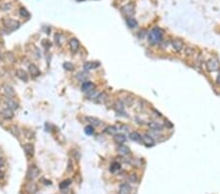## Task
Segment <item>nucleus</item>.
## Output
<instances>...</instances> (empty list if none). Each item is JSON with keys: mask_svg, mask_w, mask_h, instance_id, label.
<instances>
[{"mask_svg": "<svg viewBox=\"0 0 220 194\" xmlns=\"http://www.w3.org/2000/svg\"><path fill=\"white\" fill-rule=\"evenodd\" d=\"M163 37V31L160 27H155L153 29L148 35L149 42L151 44H158L162 40Z\"/></svg>", "mask_w": 220, "mask_h": 194, "instance_id": "1", "label": "nucleus"}, {"mask_svg": "<svg viewBox=\"0 0 220 194\" xmlns=\"http://www.w3.org/2000/svg\"><path fill=\"white\" fill-rule=\"evenodd\" d=\"M39 176V170L36 166H30L27 172V178L29 181H34L37 177Z\"/></svg>", "mask_w": 220, "mask_h": 194, "instance_id": "2", "label": "nucleus"}, {"mask_svg": "<svg viewBox=\"0 0 220 194\" xmlns=\"http://www.w3.org/2000/svg\"><path fill=\"white\" fill-rule=\"evenodd\" d=\"M207 69L208 72H215L219 69V61L217 59H209L207 62Z\"/></svg>", "mask_w": 220, "mask_h": 194, "instance_id": "3", "label": "nucleus"}, {"mask_svg": "<svg viewBox=\"0 0 220 194\" xmlns=\"http://www.w3.org/2000/svg\"><path fill=\"white\" fill-rule=\"evenodd\" d=\"M3 23H4V25H5V27H8V29H10L11 31L16 30L21 26V24L19 22L11 20V19H5V20L3 21Z\"/></svg>", "mask_w": 220, "mask_h": 194, "instance_id": "4", "label": "nucleus"}, {"mask_svg": "<svg viewBox=\"0 0 220 194\" xmlns=\"http://www.w3.org/2000/svg\"><path fill=\"white\" fill-rule=\"evenodd\" d=\"M2 92L7 96V98H12L15 95V90H14V88L11 86H9V84H4L2 86Z\"/></svg>", "mask_w": 220, "mask_h": 194, "instance_id": "5", "label": "nucleus"}, {"mask_svg": "<svg viewBox=\"0 0 220 194\" xmlns=\"http://www.w3.org/2000/svg\"><path fill=\"white\" fill-rule=\"evenodd\" d=\"M81 89L83 92H86V93H90L92 91H94L95 89V84L91 82H84L82 86H81Z\"/></svg>", "mask_w": 220, "mask_h": 194, "instance_id": "6", "label": "nucleus"}, {"mask_svg": "<svg viewBox=\"0 0 220 194\" xmlns=\"http://www.w3.org/2000/svg\"><path fill=\"white\" fill-rule=\"evenodd\" d=\"M23 148H24V151H25V153H26V155L27 156V157H32V156H34V144H31V143L24 144Z\"/></svg>", "mask_w": 220, "mask_h": 194, "instance_id": "7", "label": "nucleus"}, {"mask_svg": "<svg viewBox=\"0 0 220 194\" xmlns=\"http://www.w3.org/2000/svg\"><path fill=\"white\" fill-rule=\"evenodd\" d=\"M0 115L3 118L4 120H11L14 118V111L10 110V109L5 108L0 112Z\"/></svg>", "mask_w": 220, "mask_h": 194, "instance_id": "8", "label": "nucleus"}, {"mask_svg": "<svg viewBox=\"0 0 220 194\" xmlns=\"http://www.w3.org/2000/svg\"><path fill=\"white\" fill-rule=\"evenodd\" d=\"M142 141L144 142V144L146 146H150V147H152V146L155 145V140H154L153 137L150 135V134H144L142 135Z\"/></svg>", "mask_w": 220, "mask_h": 194, "instance_id": "9", "label": "nucleus"}, {"mask_svg": "<svg viewBox=\"0 0 220 194\" xmlns=\"http://www.w3.org/2000/svg\"><path fill=\"white\" fill-rule=\"evenodd\" d=\"M121 11H122V13L124 14V15L129 17V16H131L134 13V5H133V4H131V3L127 4V5H125V6H123L122 8H121Z\"/></svg>", "mask_w": 220, "mask_h": 194, "instance_id": "10", "label": "nucleus"}, {"mask_svg": "<svg viewBox=\"0 0 220 194\" xmlns=\"http://www.w3.org/2000/svg\"><path fill=\"white\" fill-rule=\"evenodd\" d=\"M16 75L22 80V82H27V79H29V75H27V74L26 71H24L23 69H19V70H17Z\"/></svg>", "mask_w": 220, "mask_h": 194, "instance_id": "11", "label": "nucleus"}, {"mask_svg": "<svg viewBox=\"0 0 220 194\" xmlns=\"http://www.w3.org/2000/svg\"><path fill=\"white\" fill-rule=\"evenodd\" d=\"M148 126L152 130H157V131H160V130H163V126L161 124L158 122H155V121H152L148 123Z\"/></svg>", "mask_w": 220, "mask_h": 194, "instance_id": "12", "label": "nucleus"}, {"mask_svg": "<svg viewBox=\"0 0 220 194\" xmlns=\"http://www.w3.org/2000/svg\"><path fill=\"white\" fill-rule=\"evenodd\" d=\"M4 102H5V105L7 106V108L10 109V110H12V111H15V110H17V109L19 108L18 103H16V102L14 101L13 99H11V98L6 99V100L4 101Z\"/></svg>", "mask_w": 220, "mask_h": 194, "instance_id": "13", "label": "nucleus"}, {"mask_svg": "<svg viewBox=\"0 0 220 194\" xmlns=\"http://www.w3.org/2000/svg\"><path fill=\"white\" fill-rule=\"evenodd\" d=\"M29 72H30V74L31 75V77H34V78L38 77V75H40L39 69L37 68V66L34 65V64H30V65L29 66Z\"/></svg>", "mask_w": 220, "mask_h": 194, "instance_id": "14", "label": "nucleus"}, {"mask_svg": "<svg viewBox=\"0 0 220 194\" xmlns=\"http://www.w3.org/2000/svg\"><path fill=\"white\" fill-rule=\"evenodd\" d=\"M69 47H71V49L73 52H76L79 48V41H78V39L76 38V37H73V38L69 39Z\"/></svg>", "mask_w": 220, "mask_h": 194, "instance_id": "15", "label": "nucleus"}, {"mask_svg": "<svg viewBox=\"0 0 220 194\" xmlns=\"http://www.w3.org/2000/svg\"><path fill=\"white\" fill-rule=\"evenodd\" d=\"M99 62H93V61H89V62H86L84 63L83 65V69L85 71H90V70H93L97 67H99Z\"/></svg>", "mask_w": 220, "mask_h": 194, "instance_id": "16", "label": "nucleus"}, {"mask_svg": "<svg viewBox=\"0 0 220 194\" xmlns=\"http://www.w3.org/2000/svg\"><path fill=\"white\" fill-rule=\"evenodd\" d=\"M85 120L89 123V124L92 126H98L101 125V121L98 119V118H95V117H91V116H87L85 118Z\"/></svg>", "mask_w": 220, "mask_h": 194, "instance_id": "17", "label": "nucleus"}, {"mask_svg": "<svg viewBox=\"0 0 220 194\" xmlns=\"http://www.w3.org/2000/svg\"><path fill=\"white\" fill-rule=\"evenodd\" d=\"M171 44L173 46V48H174V50L177 51V52L182 51V49H183V47H184L183 42H182L181 40H179V39H174L171 42Z\"/></svg>", "mask_w": 220, "mask_h": 194, "instance_id": "18", "label": "nucleus"}, {"mask_svg": "<svg viewBox=\"0 0 220 194\" xmlns=\"http://www.w3.org/2000/svg\"><path fill=\"white\" fill-rule=\"evenodd\" d=\"M125 22H126V25L129 27V29H135V27H138V23L137 21L135 20V19L131 18V17H127L125 19Z\"/></svg>", "mask_w": 220, "mask_h": 194, "instance_id": "19", "label": "nucleus"}, {"mask_svg": "<svg viewBox=\"0 0 220 194\" xmlns=\"http://www.w3.org/2000/svg\"><path fill=\"white\" fill-rule=\"evenodd\" d=\"M119 194H131V187L128 183L121 184L119 187Z\"/></svg>", "mask_w": 220, "mask_h": 194, "instance_id": "20", "label": "nucleus"}, {"mask_svg": "<svg viewBox=\"0 0 220 194\" xmlns=\"http://www.w3.org/2000/svg\"><path fill=\"white\" fill-rule=\"evenodd\" d=\"M26 190L27 191V193H29V194H34L37 191V185L34 182H30V183H29L27 185Z\"/></svg>", "mask_w": 220, "mask_h": 194, "instance_id": "21", "label": "nucleus"}, {"mask_svg": "<svg viewBox=\"0 0 220 194\" xmlns=\"http://www.w3.org/2000/svg\"><path fill=\"white\" fill-rule=\"evenodd\" d=\"M129 138L132 141H135V142H140L142 140V136L137 131H133L129 134Z\"/></svg>", "mask_w": 220, "mask_h": 194, "instance_id": "22", "label": "nucleus"}, {"mask_svg": "<svg viewBox=\"0 0 220 194\" xmlns=\"http://www.w3.org/2000/svg\"><path fill=\"white\" fill-rule=\"evenodd\" d=\"M118 151L121 155H129L131 152L129 147H127V146H125V145H122V144H120L118 147Z\"/></svg>", "mask_w": 220, "mask_h": 194, "instance_id": "23", "label": "nucleus"}, {"mask_svg": "<svg viewBox=\"0 0 220 194\" xmlns=\"http://www.w3.org/2000/svg\"><path fill=\"white\" fill-rule=\"evenodd\" d=\"M125 140H126V136L124 134H115V141L116 143L122 144L123 142H125Z\"/></svg>", "mask_w": 220, "mask_h": 194, "instance_id": "24", "label": "nucleus"}, {"mask_svg": "<svg viewBox=\"0 0 220 194\" xmlns=\"http://www.w3.org/2000/svg\"><path fill=\"white\" fill-rule=\"evenodd\" d=\"M105 131L107 132L108 134H113V135H115V134H116V132H118V129H116L115 126H108L107 129L105 130Z\"/></svg>", "mask_w": 220, "mask_h": 194, "instance_id": "25", "label": "nucleus"}, {"mask_svg": "<svg viewBox=\"0 0 220 194\" xmlns=\"http://www.w3.org/2000/svg\"><path fill=\"white\" fill-rule=\"evenodd\" d=\"M120 169V164L119 163H118V162H114V163H112V165H111V172H113V173H115V172H118L119 170Z\"/></svg>", "mask_w": 220, "mask_h": 194, "instance_id": "26", "label": "nucleus"}, {"mask_svg": "<svg viewBox=\"0 0 220 194\" xmlns=\"http://www.w3.org/2000/svg\"><path fill=\"white\" fill-rule=\"evenodd\" d=\"M71 183H72V181H71V179H66V181H62V182L60 183V188H61V189L67 188Z\"/></svg>", "mask_w": 220, "mask_h": 194, "instance_id": "27", "label": "nucleus"}, {"mask_svg": "<svg viewBox=\"0 0 220 194\" xmlns=\"http://www.w3.org/2000/svg\"><path fill=\"white\" fill-rule=\"evenodd\" d=\"M84 131H85L86 134L91 135V134H93V132H94V126H92L91 125L87 126H85V129H84Z\"/></svg>", "mask_w": 220, "mask_h": 194, "instance_id": "28", "label": "nucleus"}, {"mask_svg": "<svg viewBox=\"0 0 220 194\" xmlns=\"http://www.w3.org/2000/svg\"><path fill=\"white\" fill-rule=\"evenodd\" d=\"M20 14H21V16L24 17V18H30V16L29 11H27L26 8H21L20 9Z\"/></svg>", "mask_w": 220, "mask_h": 194, "instance_id": "29", "label": "nucleus"}, {"mask_svg": "<svg viewBox=\"0 0 220 194\" xmlns=\"http://www.w3.org/2000/svg\"><path fill=\"white\" fill-rule=\"evenodd\" d=\"M97 100H98V102H104L105 100H106V99H107V95H106V94L105 93H101V94H98V95H97Z\"/></svg>", "mask_w": 220, "mask_h": 194, "instance_id": "30", "label": "nucleus"}, {"mask_svg": "<svg viewBox=\"0 0 220 194\" xmlns=\"http://www.w3.org/2000/svg\"><path fill=\"white\" fill-rule=\"evenodd\" d=\"M76 78L78 79V80H80V82H86V78H87V75L84 74V73H79Z\"/></svg>", "mask_w": 220, "mask_h": 194, "instance_id": "31", "label": "nucleus"}, {"mask_svg": "<svg viewBox=\"0 0 220 194\" xmlns=\"http://www.w3.org/2000/svg\"><path fill=\"white\" fill-rule=\"evenodd\" d=\"M64 69H66L67 71H73V69H74V67H73V65L72 64V63H69V62H66V63H64Z\"/></svg>", "mask_w": 220, "mask_h": 194, "instance_id": "32", "label": "nucleus"}, {"mask_svg": "<svg viewBox=\"0 0 220 194\" xmlns=\"http://www.w3.org/2000/svg\"><path fill=\"white\" fill-rule=\"evenodd\" d=\"M0 8L2 9V10L4 11H8V10H10V9L12 8V4L11 3H3L1 6H0Z\"/></svg>", "mask_w": 220, "mask_h": 194, "instance_id": "33", "label": "nucleus"}, {"mask_svg": "<svg viewBox=\"0 0 220 194\" xmlns=\"http://www.w3.org/2000/svg\"><path fill=\"white\" fill-rule=\"evenodd\" d=\"M123 107L124 105L121 102H119V103H116V111H119V112H122L123 110Z\"/></svg>", "mask_w": 220, "mask_h": 194, "instance_id": "34", "label": "nucleus"}, {"mask_svg": "<svg viewBox=\"0 0 220 194\" xmlns=\"http://www.w3.org/2000/svg\"><path fill=\"white\" fill-rule=\"evenodd\" d=\"M130 181H133V182H136V181H137L136 174H131V176H130Z\"/></svg>", "mask_w": 220, "mask_h": 194, "instance_id": "35", "label": "nucleus"}, {"mask_svg": "<svg viewBox=\"0 0 220 194\" xmlns=\"http://www.w3.org/2000/svg\"><path fill=\"white\" fill-rule=\"evenodd\" d=\"M4 165H5V161H4L3 158L0 157V168H2Z\"/></svg>", "mask_w": 220, "mask_h": 194, "instance_id": "36", "label": "nucleus"}, {"mask_svg": "<svg viewBox=\"0 0 220 194\" xmlns=\"http://www.w3.org/2000/svg\"><path fill=\"white\" fill-rule=\"evenodd\" d=\"M0 59H1V60H3V56L1 55V53H0Z\"/></svg>", "mask_w": 220, "mask_h": 194, "instance_id": "37", "label": "nucleus"}, {"mask_svg": "<svg viewBox=\"0 0 220 194\" xmlns=\"http://www.w3.org/2000/svg\"><path fill=\"white\" fill-rule=\"evenodd\" d=\"M79 1H81V0H79Z\"/></svg>", "mask_w": 220, "mask_h": 194, "instance_id": "38", "label": "nucleus"}]
</instances>
